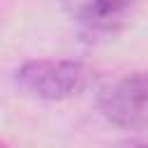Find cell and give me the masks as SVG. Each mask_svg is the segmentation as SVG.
I'll return each mask as SVG.
<instances>
[{
    "label": "cell",
    "instance_id": "obj_5",
    "mask_svg": "<svg viewBox=\"0 0 148 148\" xmlns=\"http://www.w3.org/2000/svg\"><path fill=\"white\" fill-rule=\"evenodd\" d=\"M0 148H5V146H2V143H0Z\"/></svg>",
    "mask_w": 148,
    "mask_h": 148
},
{
    "label": "cell",
    "instance_id": "obj_3",
    "mask_svg": "<svg viewBox=\"0 0 148 148\" xmlns=\"http://www.w3.org/2000/svg\"><path fill=\"white\" fill-rule=\"evenodd\" d=\"M139 0H88L79 9V23L86 35H113L118 32L136 9Z\"/></svg>",
    "mask_w": 148,
    "mask_h": 148
},
{
    "label": "cell",
    "instance_id": "obj_4",
    "mask_svg": "<svg viewBox=\"0 0 148 148\" xmlns=\"http://www.w3.org/2000/svg\"><path fill=\"white\" fill-rule=\"evenodd\" d=\"M113 148H148V139H132V141H123Z\"/></svg>",
    "mask_w": 148,
    "mask_h": 148
},
{
    "label": "cell",
    "instance_id": "obj_2",
    "mask_svg": "<svg viewBox=\"0 0 148 148\" xmlns=\"http://www.w3.org/2000/svg\"><path fill=\"white\" fill-rule=\"evenodd\" d=\"M102 116L123 130L148 127V69L132 72L99 95Z\"/></svg>",
    "mask_w": 148,
    "mask_h": 148
},
{
    "label": "cell",
    "instance_id": "obj_1",
    "mask_svg": "<svg viewBox=\"0 0 148 148\" xmlns=\"http://www.w3.org/2000/svg\"><path fill=\"white\" fill-rule=\"evenodd\" d=\"M90 81V69L79 60H30L16 69V83L39 99H67Z\"/></svg>",
    "mask_w": 148,
    "mask_h": 148
}]
</instances>
